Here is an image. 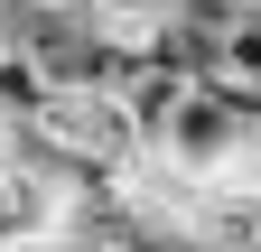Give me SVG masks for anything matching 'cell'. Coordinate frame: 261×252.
Instances as JSON below:
<instances>
[{
  "label": "cell",
  "instance_id": "cell-1",
  "mask_svg": "<svg viewBox=\"0 0 261 252\" xmlns=\"http://www.w3.org/2000/svg\"><path fill=\"white\" fill-rule=\"evenodd\" d=\"M196 234H205L215 252H261V178H252V168H233V178H205Z\"/></svg>",
  "mask_w": 261,
  "mask_h": 252
},
{
  "label": "cell",
  "instance_id": "cell-2",
  "mask_svg": "<svg viewBox=\"0 0 261 252\" xmlns=\"http://www.w3.org/2000/svg\"><path fill=\"white\" fill-rule=\"evenodd\" d=\"M215 75L243 84V93H261V0H243V10L224 19V56H215Z\"/></svg>",
  "mask_w": 261,
  "mask_h": 252
},
{
  "label": "cell",
  "instance_id": "cell-3",
  "mask_svg": "<svg viewBox=\"0 0 261 252\" xmlns=\"http://www.w3.org/2000/svg\"><path fill=\"white\" fill-rule=\"evenodd\" d=\"M168 252H215V243H205V234H177V243H168Z\"/></svg>",
  "mask_w": 261,
  "mask_h": 252
},
{
  "label": "cell",
  "instance_id": "cell-4",
  "mask_svg": "<svg viewBox=\"0 0 261 252\" xmlns=\"http://www.w3.org/2000/svg\"><path fill=\"white\" fill-rule=\"evenodd\" d=\"M0 10H10V0H0Z\"/></svg>",
  "mask_w": 261,
  "mask_h": 252
}]
</instances>
